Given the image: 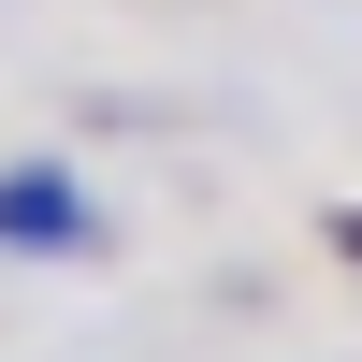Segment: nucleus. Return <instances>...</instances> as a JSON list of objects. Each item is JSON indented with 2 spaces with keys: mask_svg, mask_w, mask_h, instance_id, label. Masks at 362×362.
<instances>
[{
  "mask_svg": "<svg viewBox=\"0 0 362 362\" xmlns=\"http://www.w3.org/2000/svg\"><path fill=\"white\" fill-rule=\"evenodd\" d=\"M334 247H348V261H362V218H334Z\"/></svg>",
  "mask_w": 362,
  "mask_h": 362,
  "instance_id": "f03ea898",
  "label": "nucleus"
},
{
  "mask_svg": "<svg viewBox=\"0 0 362 362\" xmlns=\"http://www.w3.org/2000/svg\"><path fill=\"white\" fill-rule=\"evenodd\" d=\"M0 247H29V261H87V247H102V203H87L58 160H0Z\"/></svg>",
  "mask_w": 362,
  "mask_h": 362,
  "instance_id": "f257e3e1",
  "label": "nucleus"
}]
</instances>
